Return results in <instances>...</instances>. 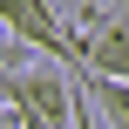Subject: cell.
Returning a JSON list of instances; mask_svg holds the SVG:
<instances>
[{
	"label": "cell",
	"instance_id": "6da1fadb",
	"mask_svg": "<svg viewBox=\"0 0 129 129\" xmlns=\"http://www.w3.org/2000/svg\"><path fill=\"white\" fill-rule=\"evenodd\" d=\"M75 34H82V68H88V75L129 82V27H122V14H109V7H82Z\"/></svg>",
	"mask_w": 129,
	"mask_h": 129
},
{
	"label": "cell",
	"instance_id": "7a4b0ae2",
	"mask_svg": "<svg viewBox=\"0 0 129 129\" xmlns=\"http://www.w3.org/2000/svg\"><path fill=\"white\" fill-rule=\"evenodd\" d=\"M75 88L102 109V122L109 129H129V82H109V75H88V68H75Z\"/></svg>",
	"mask_w": 129,
	"mask_h": 129
},
{
	"label": "cell",
	"instance_id": "3957f363",
	"mask_svg": "<svg viewBox=\"0 0 129 129\" xmlns=\"http://www.w3.org/2000/svg\"><path fill=\"white\" fill-rule=\"evenodd\" d=\"M27 54H34V48H27L20 34H7V27H0V75H14V68H20Z\"/></svg>",
	"mask_w": 129,
	"mask_h": 129
},
{
	"label": "cell",
	"instance_id": "277c9868",
	"mask_svg": "<svg viewBox=\"0 0 129 129\" xmlns=\"http://www.w3.org/2000/svg\"><path fill=\"white\" fill-rule=\"evenodd\" d=\"M0 129H20V109L14 102H0Z\"/></svg>",
	"mask_w": 129,
	"mask_h": 129
},
{
	"label": "cell",
	"instance_id": "5b68a950",
	"mask_svg": "<svg viewBox=\"0 0 129 129\" xmlns=\"http://www.w3.org/2000/svg\"><path fill=\"white\" fill-rule=\"evenodd\" d=\"M122 27H129V14H122Z\"/></svg>",
	"mask_w": 129,
	"mask_h": 129
}]
</instances>
